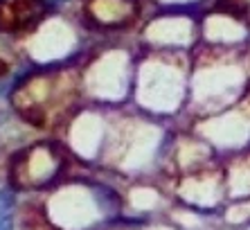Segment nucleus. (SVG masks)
Wrapping results in <instances>:
<instances>
[{
  "label": "nucleus",
  "mask_w": 250,
  "mask_h": 230,
  "mask_svg": "<svg viewBox=\"0 0 250 230\" xmlns=\"http://www.w3.org/2000/svg\"><path fill=\"white\" fill-rule=\"evenodd\" d=\"M45 14L43 0H0V32H16L39 23Z\"/></svg>",
  "instance_id": "f257e3e1"
},
{
  "label": "nucleus",
  "mask_w": 250,
  "mask_h": 230,
  "mask_svg": "<svg viewBox=\"0 0 250 230\" xmlns=\"http://www.w3.org/2000/svg\"><path fill=\"white\" fill-rule=\"evenodd\" d=\"M7 70H9V66H7V61H5V59H0V77H2V75H7Z\"/></svg>",
  "instance_id": "f03ea898"
}]
</instances>
